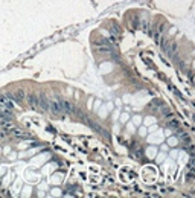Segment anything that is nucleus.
Masks as SVG:
<instances>
[{"instance_id": "f257e3e1", "label": "nucleus", "mask_w": 195, "mask_h": 198, "mask_svg": "<svg viewBox=\"0 0 195 198\" xmlns=\"http://www.w3.org/2000/svg\"><path fill=\"white\" fill-rule=\"evenodd\" d=\"M0 104H2L5 108H11L12 107V99H11L9 94L8 96H0Z\"/></svg>"}, {"instance_id": "f03ea898", "label": "nucleus", "mask_w": 195, "mask_h": 198, "mask_svg": "<svg viewBox=\"0 0 195 198\" xmlns=\"http://www.w3.org/2000/svg\"><path fill=\"white\" fill-rule=\"evenodd\" d=\"M29 104H31V107L32 108H40V99L35 96V94H32V96H29Z\"/></svg>"}, {"instance_id": "20e7f679", "label": "nucleus", "mask_w": 195, "mask_h": 198, "mask_svg": "<svg viewBox=\"0 0 195 198\" xmlns=\"http://www.w3.org/2000/svg\"><path fill=\"white\" fill-rule=\"evenodd\" d=\"M178 125H180V124H178L177 120H171V122H169V127H172V128H178Z\"/></svg>"}, {"instance_id": "7ed1b4c3", "label": "nucleus", "mask_w": 195, "mask_h": 198, "mask_svg": "<svg viewBox=\"0 0 195 198\" xmlns=\"http://www.w3.org/2000/svg\"><path fill=\"white\" fill-rule=\"evenodd\" d=\"M9 96H11V99H12V101L22 102V101H23V98H24V93H23L22 90H18V92H15L14 94H9Z\"/></svg>"}]
</instances>
